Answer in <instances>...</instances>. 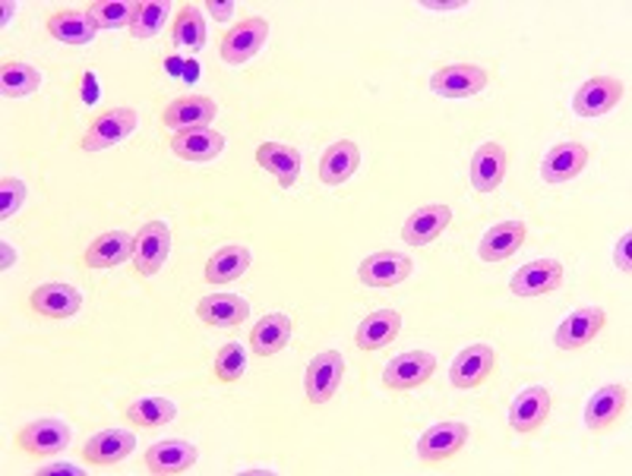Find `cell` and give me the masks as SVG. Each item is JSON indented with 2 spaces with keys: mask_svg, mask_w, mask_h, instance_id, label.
I'll list each match as a JSON object with an SVG mask.
<instances>
[{
  "mask_svg": "<svg viewBox=\"0 0 632 476\" xmlns=\"http://www.w3.org/2000/svg\"><path fill=\"white\" fill-rule=\"evenodd\" d=\"M433 373H437V357L430 351H405L387 363L383 385L389 392H414V388L428 385Z\"/></svg>",
  "mask_w": 632,
  "mask_h": 476,
  "instance_id": "5",
  "label": "cell"
},
{
  "mask_svg": "<svg viewBox=\"0 0 632 476\" xmlns=\"http://www.w3.org/2000/svg\"><path fill=\"white\" fill-rule=\"evenodd\" d=\"M563 284V262L560 259H534L522 265L510 278V291L515 297H544Z\"/></svg>",
  "mask_w": 632,
  "mask_h": 476,
  "instance_id": "15",
  "label": "cell"
},
{
  "mask_svg": "<svg viewBox=\"0 0 632 476\" xmlns=\"http://www.w3.org/2000/svg\"><path fill=\"white\" fill-rule=\"evenodd\" d=\"M96 32H99V26L92 22L89 10H58L48 17V36L61 44H70V48L89 44L96 39Z\"/></svg>",
  "mask_w": 632,
  "mask_h": 476,
  "instance_id": "30",
  "label": "cell"
},
{
  "mask_svg": "<svg viewBox=\"0 0 632 476\" xmlns=\"http://www.w3.org/2000/svg\"><path fill=\"white\" fill-rule=\"evenodd\" d=\"M171 152L178 159L190 161V164H209L224 152V136L215 130H184V133H174L171 140Z\"/></svg>",
  "mask_w": 632,
  "mask_h": 476,
  "instance_id": "25",
  "label": "cell"
},
{
  "mask_svg": "<svg viewBox=\"0 0 632 476\" xmlns=\"http://www.w3.org/2000/svg\"><path fill=\"white\" fill-rule=\"evenodd\" d=\"M361 168V149L358 142L351 140H339L329 145L320 159V180L327 186H342L345 180L354 178V171Z\"/></svg>",
  "mask_w": 632,
  "mask_h": 476,
  "instance_id": "31",
  "label": "cell"
},
{
  "mask_svg": "<svg viewBox=\"0 0 632 476\" xmlns=\"http://www.w3.org/2000/svg\"><path fill=\"white\" fill-rule=\"evenodd\" d=\"M257 164L279 180L282 190H291L301 178V152L285 142H263L257 149Z\"/></svg>",
  "mask_w": 632,
  "mask_h": 476,
  "instance_id": "24",
  "label": "cell"
},
{
  "mask_svg": "<svg viewBox=\"0 0 632 476\" xmlns=\"http://www.w3.org/2000/svg\"><path fill=\"white\" fill-rule=\"evenodd\" d=\"M469 436L471 433L465 423H455V419L437 423V426H430L428 433L418 438V457H421L424 464H443V460H452V457L469 445Z\"/></svg>",
  "mask_w": 632,
  "mask_h": 476,
  "instance_id": "14",
  "label": "cell"
},
{
  "mask_svg": "<svg viewBox=\"0 0 632 476\" xmlns=\"http://www.w3.org/2000/svg\"><path fill=\"white\" fill-rule=\"evenodd\" d=\"M137 448V436L130 429H102L82 445V460L89 467H114Z\"/></svg>",
  "mask_w": 632,
  "mask_h": 476,
  "instance_id": "16",
  "label": "cell"
},
{
  "mask_svg": "<svg viewBox=\"0 0 632 476\" xmlns=\"http://www.w3.org/2000/svg\"><path fill=\"white\" fill-rule=\"evenodd\" d=\"M291 316L285 313H265L253 328H250V351L257 357H275L279 351H285L288 341H291Z\"/></svg>",
  "mask_w": 632,
  "mask_h": 476,
  "instance_id": "27",
  "label": "cell"
},
{
  "mask_svg": "<svg viewBox=\"0 0 632 476\" xmlns=\"http://www.w3.org/2000/svg\"><path fill=\"white\" fill-rule=\"evenodd\" d=\"M449 221H452V209L449 205H421L402 224V240L409 246H428V243H433L447 231Z\"/></svg>",
  "mask_w": 632,
  "mask_h": 476,
  "instance_id": "23",
  "label": "cell"
},
{
  "mask_svg": "<svg viewBox=\"0 0 632 476\" xmlns=\"http://www.w3.org/2000/svg\"><path fill=\"white\" fill-rule=\"evenodd\" d=\"M551 407H553V397H551V388L548 385H529V388H522L519 395L512 397L510 404V429L512 433H519V436H531V433H538L548 417H551Z\"/></svg>",
  "mask_w": 632,
  "mask_h": 476,
  "instance_id": "4",
  "label": "cell"
},
{
  "mask_svg": "<svg viewBox=\"0 0 632 476\" xmlns=\"http://www.w3.org/2000/svg\"><path fill=\"white\" fill-rule=\"evenodd\" d=\"M41 476H51V474H63V476H82V467L77 464H70V460H51V464H44L39 467Z\"/></svg>",
  "mask_w": 632,
  "mask_h": 476,
  "instance_id": "42",
  "label": "cell"
},
{
  "mask_svg": "<svg viewBox=\"0 0 632 476\" xmlns=\"http://www.w3.org/2000/svg\"><path fill=\"white\" fill-rule=\"evenodd\" d=\"M250 250L247 246H222L215 256L205 262V281L209 284H231V281H238L241 275H247V269H250Z\"/></svg>",
  "mask_w": 632,
  "mask_h": 476,
  "instance_id": "33",
  "label": "cell"
},
{
  "mask_svg": "<svg viewBox=\"0 0 632 476\" xmlns=\"http://www.w3.org/2000/svg\"><path fill=\"white\" fill-rule=\"evenodd\" d=\"M212 373H215V378H219V382H224V385H231V382L244 378V373H247V351H244V344H238V341L224 344L222 351L215 354V363H212Z\"/></svg>",
  "mask_w": 632,
  "mask_h": 476,
  "instance_id": "37",
  "label": "cell"
},
{
  "mask_svg": "<svg viewBox=\"0 0 632 476\" xmlns=\"http://www.w3.org/2000/svg\"><path fill=\"white\" fill-rule=\"evenodd\" d=\"M589 164V149L582 142H556L541 161V180L544 183H570Z\"/></svg>",
  "mask_w": 632,
  "mask_h": 476,
  "instance_id": "20",
  "label": "cell"
},
{
  "mask_svg": "<svg viewBox=\"0 0 632 476\" xmlns=\"http://www.w3.org/2000/svg\"><path fill=\"white\" fill-rule=\"evenodd\" d=\"M411 269H414V262L405 253L383 250V253H373L358 265V278L368 287H395L402 281H409Z\"/></svg>",
  "mask_w": 632,
  "mask_h": 476,
  "instance_id": "18",
  "label": "cell"
},
{
  "mask_svg": "<svg viewBox=\"0 0 632 476\" xmlns=\"http://www.w3.org/2000/svg\"><path fill=\"white\" fill-rule=\"evenodd\" d=\"M168 20V3L162 0H137L133 3V20H130V36L137 41L156 39Z\"/></svg>",
  "mask_w": 632,
  "mask_h": 476,
  "instance_id": "36",
  "label": "cell"
},
{
  "mask_svg": "<svg viewBox=\"0 0 632 476\" xmlns=\"http://www.w3.org/2000/svg\"><path fill=\"white\" fill-rule=\"evenodd\" d=\"M630 411V388L613 382V385H601L589 404H585V429L589 433H608Z\"/></svg>",
  "mask_w": 632,
  "mask_h": 476,
  "instance_id": "8",
  "label": "cell"
},
{
  "mask_svg": "<svg viewBox=\"0 0 632 476\" xmlns=\"http://www.w3.org/2000/svg\"><path fill=\"white\" fill-rule=\"evenodd\" d=\"M41 89V73L26 60H7L0 70V92L7 99H26Z\"/></svg>",
  "mask_w": 632,
  "mask_h": 476,
  "instance_id": "35",
  "label": "cell"
},
{
  "mask_svg": "<svg viewBox=\"0 0 632 476\" xmlns=\"http://www.w3.org/2000/svg\"><path fill=\"white\" fill-rule=\"evenodd\" d=\"M26 202V183L20 178L0 180V219L10 221Z\"/></svg>",
  "mask_w": 632,
  "mask_h": 476,
  "instance_id": "39",
  "label": "cell"
},
{
  "mask_svg": "<svg viewBox=\"0 0 632 476\" xmlns=\"http://www.w3.org/2000/svg\"><path fill=\"white\" fill-rule=\"evenodd\" d=\"M89 17L99 29H123L133 20V3L127 0H102V3H92L89 7Z\"/></svg>",
  "mask_w": 632,
  "mask_h": 476,
  "instance_id": "38",
  "label": "cell"
},
{
  "mask_svg": "<svg viewBox=\"0 0 632 476\" xmlns=\"http://www.w3.org/2000/svg\"><path fill=\"white\" fill-rule=\"evenodd\" d=\"M0 250H3V265H0V269L7 272V269H13V262H17V250H10V243H3Z\"/></svg>",
  "mask_w": 632,
  "mask_h": 476,
  "instance_id": "44",
  "label": "cell"
},
{
  "mask_svg": "<svg viewBox=\"0 0 632 476\" xmlns=\"http://www.w3.org/2000/svg\"><path fill=\"white\" fill-rule=\"evenodd\" d=\"M171 256V227L164 221H149L137 234V250H133V269L152 278L164 269V262Z\"/></svg>",
  "mask_w": 632,
  "mask_h": 476,
  "instance_id": "11",
  "label": "cell"
},
{
  "mask_svg": "<svg viewBox=\"0 0 632 476\" xmlns=\"http://www.w3.org/2000/svg\"><path fill=\"white\" fill-rule=\"evenodd\" d=\"M123 417L130 419L133 426H140V429H159V426H168V423L178 419V404L171 397L143 395L127 404Z\"/></svg>",
  "mask_w": 632,
  "mask_h": 476,
  "instance_id": "32",
  "label": "cell"
},
{
  "mask_svg": "<svg viewBox=\"0 0 632 476\" xmlns=\"http://www.w3.org/2000/svg\"><path fill=\"white\" fill-rule=\"evenodd\" d=\"M133 250H137V237L133 234L108 231V234L89 243V250L82 253V262L89 269H114V265H123L127 259H133Z\"/></svg>",
  "mask_w": 632,
  "mask_h": 476,
  "instance_id": "26",
  "label": "cell"
},
{
  "mask_svg": "<svg viewBox=\"0 0 632 476\" xmlns=\"http://www.w3.org/2000/svg\"><path fill=\"white\" fill-rule=\"evenodd\" d=\"M626 85L613 77H592L579 85V92L572 95V114L575 118H604L623 101Z\"/></svg>",
  "mask_w": 632,
  "mask_h": 476,
  "instance_id": "7",
  "label": "cell"
},
{
  "mask_svg": "<svg viewBox=\"0 0 632 476\" xmlns=\"http://www.w3.org/2000/svg\"><path fill=\"white\" fill-rule=\"evenodd\" d=\"M493 369H496V351L490 344H471L452 359L449 382H452V388L471 392V388H481L493 376Z\"/></svg>",
  "mask_w": 632,
  "mask_h": 476,
  "instance_id": "9",
  "label": "cell"
},
{
  "mask_svg": "<svg viewBox=\"0 0 632 476\" xmlns=\"http://www.w3.org/2000/svg\"><path fill=\"white\" fill-rule=\"evenodd\" d=\"M219 114L215 101L209 95H181L171 104H164L162 123L174 133H184V130H203Z\"/></svg>",
  "mask_w": 632,
  "mask_h": 476,
  "instance_id": "17",
  "label": "cell"
},
{
  "mask_svg": "<svg viewBox=\"0 0 632 476\" xmlns=\"http://www.w3.org/2000/svg\"><path fill=\"white\" fill-rule=\"evenodd\" d=\"M80 99L86 104H96L99 101V73L96 70H86L80 80Z\"/></svg>",
  "mask_w": 632,
  "mask_h": 476,
  "instance_id": "41",
  "label": "cell"
},
{
  "mask_svg": "<svg viewBox=\"0 0 632 476\" xmlns=\"http://www.w3.org/2000/svg\"><path fill=\"white\" fill-rule=\"evenodd\" d=\"M630 240L632 234L630 231H623V237L616 240V250H613V265L623 272V275H630L632 272V262H630Z\"/></svg>",
  "mask_w": 632,
  "mask_h": 476,
  "instance_id": "40",
  "label": "cell"
},
{
  "mask_svg": "<svg viewBox=\"0 0 632 476\" xmlns=\"http://www.w3.org/2000/svg\"><path fill=\"white\" fill-rule=\"evenodd\" d=\"M488 70L474 63H449L430 77V92L440 99H474L488 89Z\"/></svg>",
  "mask_w": 632,
  "mask_h": 476,
  "instance_id": "3",
  "label": "cell"
},
{
  "mask_svg": "<svg viewBox=\"0 0 632 476\" xmlns=\"http://www.w3.org/2000/svg\"><path fill=\"white\" fill-rule=\"evenodd\" d=\"M604 325H608V313L601 306H579L560 322V328L553 332V344L556 351H582L604 332Z\"/></svg>",
  "mask_w": 632,
  "mask_h": 476,
  "instance_id": "6",
  "label": "cell"
},
{
  "mask_svg": "<svg viewBox=\"0 0 632 476\" xmlns=\"http://www.w3.org/2000/svg\"><path fill=\"white\" fill-rule=\"evenodd\" d=\"M506 168H510V155L500 142H484L478 145V152L471 155V186L478 193H493L500 190V183L506 180Z\"/></svg>",
  "mask_w": 632,
  "mask_h": 476,
  "instance_id": "19",
  "label": "cell"
},
{
  "mask_svg": "<svg viewBox=\"0 0 632 476\" xmlns=\"http://www.w3.org/2000/svg\"><path fill=\"white\" fill-rule=\"evenodd\" d=\"M29 306L44 318H70L80 313L82 294L70 284H61V281H48V284H39L29 297Z\"/></svg>",
  "mask_w": 632,
  "mask_h": 476,
  "instance_id": "21",
  "label": "cell"
},
{
  "mask_svg": "<svg viewBox=\"0 0 632 476\" xmlns=\"http://www.w3.org/2000/svg\"><path fill=\"white\" fill-rule=\"evenodd\" d=\"M197 316L212 328H234L250 316V303L238 294H205L197 303Z\"/></svg>",
  "mask_w": 632,
  "mask_h": 476,
  "instance_id": "29",
  "label": "cell"
},
{
  "mask_svg": "<svg viewBox=\"0 0 632 476\" xmlns=\"http://www.w3.org/2000/svg\"><path fill=\"white\" fill-rule=\"evenodd\" d=\"M200 460V448L187 438H164V442H156L149 452L143 455V464L149 474L156 476H178L193 470Z\"/></svg>",
  "mask_w": 632,
  "mask_h": 476,
  "instance_id": "13",
  "label": "cell"
},
{
  "mask_svg": "<svg viewBox=\"0 0 632 476\" xmlns=\"http://www.w3.org/2000/svg\"><path fill=\"white\" fill-rule=\"evenodd\" d=\"M529 237L525 221H500L493 224L488 234L478 243V256L484 262H503V259L515 256L522 250V243Z\"/></svg>",
  "mask_w": 632,
  "mask_h": 476,
  "instance_id": "22",
  "label": "cell"
},
{
  "mask_svg": "<svg viewBox=\"0 0 632 476\" xmlns=\"http://www.w3.org/2000/svg\"><path fill=\"white\" fill-rule=\"evenodd\" d=\"M70 438H73L70 423H63L61 417H41L22 426L20 433H17V445H20L26 455L51 457L67 452Z\"/></svg>",
  "mask_w": 632,
  "mask_h": 476,
  "instance_id": "1",
  "label": "cell"
},
{
  "mask_svg": "<svg viewBox=\"0 0 632 476\" xmlns=\"http://www.w3.org/2000/svg\"><path fill=\"white\" fill-rule=\"evenodd\" d=\"M265 39H269V22H265L263 17H247V20L238 22V26L224 36L219 54H222L224 63L241 67V63L253 60L263 51Z\"/></svg>",
  "mask_w": 632,
  "mask_h": 476,
  "instance_id": "12",
  "label": "cell"
},
{
  "mask_svg": "<svg viewBox=\"0 0 632 476\" xmlns=\"http://www.w3.org/2000/svg\"><path fill=\"white\" fill-rule=\"evenodd\" d=\"M205 10H209V13H212L219 22H224V20H231V13L238 10V3H231V0H228V3H215V0H209V3H205Z\"/></svg>",
  "mask_w": 632,
  "mask_h": 476,
  "instance_id": "43",
  "label": "cell"
},
{
  "mask_svg": "<svg viewBox=\"0 0 632 476\" xmlns=\"http://www.w3.org/2000/svg\"><path fill=\"white\" fill-rule=\"evenodd\" d=\"M140 126V114L133 108H111V111H102L99 118L89 123L86 136L80 140L82 152H102V149H111L123 142L133 130Z\"/></svg>",
  "mask_w": 632,
  "mask_h": 476,
  "instance_id": "2",
  "label": "cell"
},
{
  "mask_svg": "<svg viewBox=\"0 0 632 476\" xmlns=\"http://www.w3.org/2000/svg\"><path fill=\"white\" fill-rule=\"evenodd\" d=\"M345 376V357L339 351H323L307 363L304 392L310 404H327L339 392Z\"/></svg>",
  "mask_w": 632,
  "mask_h": 476,
  "instance_id": "10",
  "label": "cell"
},
{
  "mask_svg": "<svg viewBox=\"0 0 632 476\" xmlns=\"http://www.w3.org/2000/svg\"><path fill=\"white\" fill-rule=\"evenodd\" d=\"M171 41L181 51H200L205 44V20L197 3H184L171 22Z\"/></svg>",
  "mask_w": 632,
  "mask_h": 476,
  "instance_id": "34",
  "label": "cell"
},
{
  "mask_svg": "<svg viewBox=\"0 0 632 476\" xmlns=\"http://www.w3.org/2000/svg\"><path fill=\"white\" fill-rule=\"evenodd\" d=\"M402 332V316L395 310H377L368 318H361L358 332H354V344L358 351L373 354V351H383L389 341H395Z\"/></svg>",
  "mask_w": 632,
  "mask_h": 476,
  "instance_id": "28",
  "label": "cell"
}]
</instances>
